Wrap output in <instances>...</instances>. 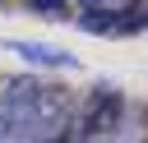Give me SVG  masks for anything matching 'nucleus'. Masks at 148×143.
Instances as JSON below:
<instances>
[{"instance_id":"f257e3e1","label":"nucleus","mask_w":148,"mask_h":143,"mask_svg":"<svg viewBox=\"0 0 148 143\" xmlns=\"http://www.w3.org/2000/svg\"><path fill=\"white\" fill-rule=\"evenodd\" d=\"M65 101L69 92L56 83H37V78H14L0 97V143H37L51 138L46 129L56 120H65Z\"/></svg>"},{"instance_id":"0eeeda50","label":"nucleus","mask_w":148,"mask_h":143,"mask_svg":"<svg viewBox=\"0 0 148 143\" xmlns=\"http://www.w3.org/2000/svg\"><path fill=\"white\" fill-rule=\"evenodd\" d=\"M37 143H60V134H51V138H37Z\"/></svg>"},{"instance_id":"423d86ee","label":"nucleus","mask_w":148,"mask_h":143,"mask_svg":"<svg viewBox=\"0 0 148 143\" xmlns=\"http://www.w3.org/2000/svg\"><path fill=\"white\" fill-rule=\"evenodd\" d=\"M32 9H42V14H65V0H28Z\"/></svg>"},{"instance_id":"20e7f679","label":"nucleus","mask_w":148,"mask_h":143,"mask_svg":"<svg viewBox=\"0 0 148 143\" xmlns=\"http://www.w3.org/2000/svg\"><path fill=\"white\" fill-rule=\"evenodd\" d=\"M14 51L28 60V65H51V69H79V60L60 46H42V42H14Z\"/></svg>"},{"instance_id":"39448f33","label":"nucleus","mask_w":148,"mask_h":143,"mask_svg":"<svg viewBox=\"0 0 148 143\" xmlns=\"http://www.w3.org/2000/svg\"><path fill=\"white\" fill-rule=\"evenodd\" d=\"M83 5V14H125V9H134V0H79Z\"/></svg>"},{"instance_id":"f03ea898","label":"nucleus","mask_w":148,"mask_h":143,"mask_svg":"<svg viewBox=\"0 0 148 143\" xmlns=\"http://www.w3.org/2000/svg\"><path fill=\"white\" fill-rule=\"evenodd\" d=\"M120 115H125L120 92H116V88H97V92L79 106V115L60 129V143H97V138H106V134L120 125Z\"/></svg>"},{"instance_id":"7ed1b4c3","label":"nucleus","mask_w":148,"mask_h":143,"mask_svg":"<svg viewBox=\"0 0 148 143\" xmlns=\"http://www.w3.org/2000/svg\"><path fill=\"white\" fill-rule=\"evenodd\" d=\"M79 23L88 32H102V37H130L139 28H148V9H125V14H79Z\"/></svg>"}]
</instances>
